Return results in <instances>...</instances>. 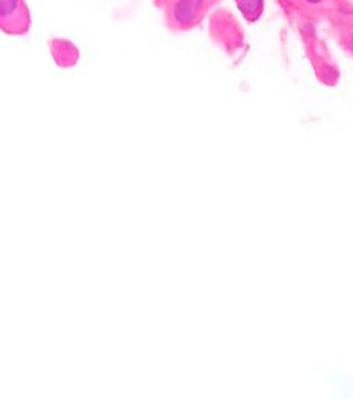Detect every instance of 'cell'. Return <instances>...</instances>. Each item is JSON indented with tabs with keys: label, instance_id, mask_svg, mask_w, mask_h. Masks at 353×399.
<instances>
[{
	"label": "cell",
	"instance_id": "2",
	"mask_svg": "<svg viewBox=\"0 0 353 399\" xmlns=\"http://www.w3.org/2000/svg\"><path fill=\"white\" fill-rule=\"evenodd\" d=\"M201 0H180L175 8L176 21L179 22H192L198 18L199 11L202 10Z\"/></svg>",
	"mask_w": 353,
	"mask_h": 399
},
{
	"label": "cell",
	"instance_id": "3",
	"mask_svg": "<svg viewBox=\"0 0 353 399\" xmlns=\"http://www.w3.org/2000/svg\"><path fill=\"white\" fill-rule=\"evenodd\" d=\"M262 6H263V0H240L241 11L249 21H254L260 16Z\"/></svg>",
	"mask_w": 353,
	"mask_h": 399
},
{
	"label": "cell",
	"instance_id": "1",
	"mask_svg": "<svg viewBox=\"0 0 353 399\" xmlns=\"http://www.w3.org/2000/svg\"><path fill=\"white\" fill-rule=\"evenodd\" d=\"M28 22L27 6L22 0H2V26L6 31H23Z\"/></svg>",
	"mask_w": 353,
	"mask_h": 399
},
{
	"label": "cell",
	"instance_id": "4",
	"mask_svg": "<svg viewBox=\"0 0 353 399\" xmlns=\"http://www.w3.org/2000/svg\"><path fill=\"white\" fill-rule=\"evenodd\" d=\"M310 2H319V0H310Z\"/></svg>",
	"mask_w": 353,
	"mask_h": 399
}]
</instances>
